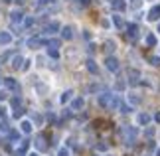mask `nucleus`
I'll return each mask as SVG.
<instances>
[{"label":"nucleus","mask_w":160,"mask_h":156,"mask_svg":"<svg viewBox=\"0 0 160 156\" xmlns=\"http://www.w3.org/2000/svg\"><path fill=\"white\" fill-rule=\"evenodd\" d=\"M127 36H128V38H137V36H138V28H137V24H128V26H127Z\"/></svg>","instance_id":"obj_12"},{"label":"nucleus","mask_w":160,"mask_h":156,"mask_svg":"<svg viewBox=\"0 0 160 156\" xmlns=\"http://www.w3.org/2000/svg\"><path fill=\"white\" fill-rule=\"evenodd\" d=\"M58 156H71V152H69V148H65V146H61L59 150H58Z\"/></svg>","instance_id":"obj_26"},{"label":"nucleus","mask_w":160,"mask_h":156,"mask_svg":"<svg viewBox=\"0 0 160 156\" xmlns=\"http://www.w3.org/2000/svg\"><path fill=\"white\" fill-rule=\"evenodd\" d=\"M2 2H4V4H10V2H12V0H2Z\"/></svg>","instance_id":"obj_41"},{"label":"nucleus","mask_w":160,"mask_h":156,"mask_svg":"<svg viewBox=\"0 0 160 156\" xmlns=\"http://www.w3.org/2000/svg\"><path fill=\"white\" fill-rule=\"evenodd\" d=\"M10 138L14 140V142H18V138H20V133H18V130H10Z\"/></svg>","instance_id":"obj_29"},{"label":"nucleus","mask_w":160,"mask_h":156,"mask_svg":"<svg viewBox=\"0 0 160 156\" xmlns=\"http://www.w3.org/2000/svg\"><path fill=\"white\" fill-rule=\"evenodd\" d=\"M121 133H122V138H125V144L132 146L134 140H137V136H138V128L137 127H125Z\"/></svg>","instance_id":"obj_1"},{"label":"nucleus","mask_w":160,"mask_h":156,"mask_svg":"<svg viewBox=\"0 0 160 156\" xmlns=\"http://www.w3.org/2000/svg\"><path fill=\"white\" fill-rule=\"evenodd\" d=\"M10 20H12V24H20V22H24V14L20 10H12L10 12Z\"/></svg>","instance_id":"obj_7"},{"label":"nucleus","mask_w":160,"mask_h":156,"mask_svg":"<svg viewBox=\"0 0 160 156\" xmlns=\"http://www.w3.org/2000/svg\"><path fill=\"white\" fill-rule=\"evenodd\" d=\"M113 8L115 10H125L127 8V2H125V0H113Z\"/></svg>","instance_id":"obj_21"},{"label":"nucleus","mask_w":160,"mask_h":156,"mask_svg":"<svg viewBox=\"0 0 160 156\" xmlns=\"http://www.w3.org/2000/svg\"><path fill=\"white\" fill-rule=\"evenodd\" d=\"M83 105H85V101H83L81 97L71 99V109H73V111H81V109H83Z\"/></svg>","instance_id":"obj_10"},{"label":"nucleus","mask_w":160,"mask_h":156,"mask_svg":"<svg viewBox=\"0 0 160 156\" xmlns=\"http://www.w3.org/2000/svg\"><path fill=\"white\" fill-rule=\"evenodd\" d=\"M156 30H158V34H160V22H158V26H156Z\"/></svg>","instance_id":"obj_42"},{"label":"nucleus","mask_w":160,"mask_h":156,"mask_svg":"<svg viewBox=\"0 0 160 156\" xmlns=\"http://www.w3.org/2000/svg\"><path fill=\"white\" fill-rule=\"evenodd\" d=\"M119 109H121V113H131V111H132V107H131V105H119Z\"/></svg>","instance_id":"obj_28"},{"label":"nucleus","mask_w":160,"mask_h":156,"mask_svg":"<svg viewBox=\"0 0 160 156\" xmlns=\"http://www.w3.org/2000/svg\"><path fill=\"white\" fill-rule=\"evenodd\" d=\"M28 148H30V142L28 140H20V146H18L14 152H16V156H24L28 152Z\"/></svg>","instance_id":"obj_6"},{"label":"nucleus","mask_w":160,"mask_h":156,"mask_svg":"<svg viewBox=\"0 0 160 156\" xmlns=\"http://www.w3.org/2000/svg\"><path fill=\"white\" fill-rule=\"evenodd\" d=\"M61 38H63V40H71L73 38V28L71 26H63V28H61Z\"/></svg>","instance_id":"obj_14"},{"label":"nucleus","mask_w":160,"mask_h":156,"mask_svg":"<svg viewBox=\"0 0 160 156\" xmlns=\"http://www.w3.org/2000/svg\"><path fill=\"white\" fill-rule=\"evenodd\" d=\"M101 89V85H97V83H93V85H89V93H97Z\"/></svg>","instance_id":"obj_30"},{"label":"nucleus","mask_w":160,"mask_h":156,"mask_svg":"<svg viewBox=\"0 0 160 156\" xmlns=\"http://www.w3.org/2000/svg\"><path fill=\"white\" fill-rule=\"evenodd\" d=\"M152 67H160V55H152V58L148 59Z\"/></svg>","instance_id":"obj_23"},{"label":"nucleus","mask_w":160,"mask_h":156,"mask_svg":"<svg viewBox=\"0 0 160 156\" xmlns=\"http://www.w3.org/2000/svg\"><path fill=\"white\" fill-rule=\"evenodd\" d=\"M32 130H34V124L30 123V121H20V133H24V134H32Z\"/></svg>","instance_id":"obj_4"},{"label":"nucleus","mask_w":160,"mask_h":156,"mask_svg":"<svg viewBox=\"0 0 160 156\" xmlns=\"http://www.w3.org/2000/svg\"><path fill=\"white\" fill-rule=\"evenodd\" d=\"M154 121H156V123H158V124H160V111H158V113H156V115H154Z\"/></svg>","instance_id":"obj_39"},{"label":"nucleus","mask_w":160,"mask_h":156,"mask_svg":"<svg viewBox=\"0 0 160 156\" xmlns=\"http://www.w3.org/2000/svg\"><path fill=\"white\" fill-rule=\"evenodd\" d=\"M111 20H113V24H115V26L119 28V30L125 28V20H122V18H121L119 14H113V16H111Z\"/></svg>","instance_id":"obj_16"},{"label":"nucleus","mask_w":160,"mask_h":156,"mask_svg":"<svg viewBox=\"0 0 160 156\" xmlns=\"http://www.w3.org/2000/svg\"><path fill=\"white\" fill-rule=\"evenodd\" d=\"M132 8H140V6H142V0H132Z\"/></svg>","instance_id":"obj_33"},{"label":"nucleus","mask_w":160,"mask_h":156,"mask_svg":"<svg viewBox=\"0 0 160 156\" xmlns=\"http://www.w3.org/2000/svg\"><path fill=\"white\" fill-rule=\"evenodd\" d=\"M144 42H146V46L154 48V46H156V36H154V34H146V38H144Z\"/></svg>","instance_id":"obj_20"},{"label":"nucleus","mask_w":160,"mask_h":156,"mask_svg":"<svg viewBox=\"0 0 160 156\" xmlns=\"http://www.w3.org/2000/svg\"><path fill=\"white\" fill-rule=\"evenodd\" d=\"M71 97H73V91H65L63 95H61L59 101H61V103H67V101H71Z\"/></svg>","instance_id":"obj_22"},{"label":"nucleus","mask_w":160,"mask_h":156,"mask_svg":"<svg viewBox=\"0 0 160 156\" xmlns=\"http://www.w3.org/2000/svg\"><path fill=\"white\" fill-rule=\"evenodd\" d=\"M58 30H59V24H58V22H50V24L44 28V34L52 36V34H58Z\"/></svg>","instance_id":"obj_8"},{"label":"nucleus","mask_w":160,"mask_h":156,"mask_svg":"<svg viewBox=\"0 0 160 156\" xmlns=\"http://www.w3.org/2000/svg\"><path fill=\"white\" fill-rule=\"evenodd\" d=\"M87 69L93 73V75H97V73H99V67H97V63L93 59H87Z\"/></svg>","instance_id":"obj_19"},{"label":"nucleus","mask_w":160,"mask_h":156,"mask_svg":"<svg viewBox=\"0 0 160 156\" xmlns=\"http://www.w3.org/2000/svg\"><path fill=\"white\" fill-rule=\"evenodd\" d=\"M10 42H12V34L10 32H0V43H2V46H8Z\"/></svg>","instance_id":"obj_17"},{"label":"nucleus","mask_w":160,"mask_h":156,"mask_svg":"<svg viewBox=\"0 0 160 156\" xmlns=\"http://www.w3.org/2000/svg\"><path fill=\"white\" fill-rule=\"evenodd\" d=\"M34 144H36V150L44 152L46 148H48V144H46V136H44V134H40L38 138H36V142H34Z\"/></svg>","instance_id":"obj_5"},{"label":"nucleus","mask_w":160,"mask_h":156,"mask_svg":"<svg viewBox=\"0 0 160 156\" xmlns=\"http://www.w3.org/2000/svg\"><path fill=\"white\" fill-rule=\"evenodd\" d=\"M144 134L148 136V138H150V136H154V128H152V127H148V128L144 130Z\"/></svg>","instance_id":"obj_32"},{"label":"nucleus","mask_w":160,"mask_h":156,"mask_svg":"<svg viewBox=\"0 0 160 156\" xmlns=\"http://www.w3.org/2000/svg\"><path fill=\"white\" fill-rule=\"evenodd\" d=\"M150 118H152V117H150L148 113H138V115H137V123L142 124V127H146V124L150 123Z\"/></svg>","instance_id":"obj_9"},{"label":"nucleus","mask_w":160,"mask_h":156,"mask_svg":"<svg viewBox=\"0 0 160 156\" xmlns=\"http://www.w3.org/2000/svg\"><path fill=\"white\" fill-rule=\"evenodd\" d=\"M22 24H24V28L34 26V18H30V16H28V18H24V22H22Z\"/></svg>","instance_id":"obj_27"},{"label":"nucleus","mask_w":160,"mask_h":156,"mask_svg":"<svg viewBox=\"0 0 160 156\" xmlns=\"http://www.w3.org/2000/svg\"><path fill=\"white\" fill-rule=\"evenodd\" d=\"M0 83H2V79H0Z\"/></svg>","instance_id":"obj_45"},{"label":"nucleus","mask_w":160,"mask_h":156,"mask_svg":"<svg viewBox=\"0 0 160 156\" xmlns=\"http://www.w3.org/2000/svg\"><path fill=\"white\" fill-rule=\"evenodd\" d=\"M127 101H128L131 107H137V105L140 103V97L137 95V93H128V95H127Z\"/></svg>","instance_id":"obj_13"},{"label":"nucleus","mask_w":160,"mask_h":156,"mask_svg":"<svg viewBox=\"0 0 160 156\" xmlns=\"http://www.w3.org/2000/svg\"><path fill=\"white\" fill-rule=\"evenodd\" d=\"M30 156H38V154H30Z\"/></svg>","instance_id":"obj_44"},{"label":"nucleus","mask_w":160,"mask_h":156,"mask_svg":"<svg viewBox=\"0 0 160 156\" xmlns=\"http://www.w3.org/2000/svg\"><path fill=\"white\" fill-rule=\"evenodd\" d=\"M30 63H32V61H30V59H24V65H22V71H28V69H30Z\"/></svg>","instance_id":"obj_31"},{"label":"nucleus","mask_w":160,"mask_h":156,"mask_svg":"<svg viewBox=\"0 0 160 156\" xmlns=\"http://www.w3.org/2000/svg\"><path fill=\"white\" fill-rule=\"evenodd\" d=\"M8 58H10V52H4V53H2V58H0V61L4 63V61H8Z\"/></svg>","instance_id":"obj_34"},{"label":"nucleus","mask_w":160,"mask_h":156,"mask_svg":"<svg viewBox=\"0 0 160 156\" xmlns=\"http://www.w3.org/2000/svg\"><path fill=\"white\" fill-rule=\"evenodd\" d=\"M12 105H14V107H18V105H20V97H12V101H10Z\"/></svg>","instance_id":"obj_35"},{"label":"nucleus","mask_w":160,"mask_h":156,"mask_svg":"<svg viewBox=\"0 0 160 156\" xmlns=\"http://www.w3.org/2000/svg\"><path fill=\"white\" fill-rule=\"evenodd\" d=\"M127 77H128V81H131V83H138L140 73H138L137 69H128V71H127Z\"/></svg>","instance_id":"obj_11"},{"label":"nucleus","mask_w":160,"mask_h":156,"mask_svg":"<svg viewBox=\"0 0 160 156\" xmlns=\"http://www.w3.org/2000/svg\"><path fill=\"white\" fill-rule=\"evenodd\" d=\"M6 115V107H0V117H4Z\"/></svg>","instance_id":"obj_40"},{"label":"nucleus","mask_w":160,"mask_h":156,"mask_svg":"<svg viewBox=\"0 0 160 156\" xmlns=\"http://www.w3.org/2000/svg\"><path fill=\"white\" fill-rule=\"evenodd\" d=\"M53 2H55V0H40L38 4H40V6H46V4H53Z\"/></svg>","instance_id":"obj_36"},{"label":"nucleus","mask_w":160,"mask_h":156,"mask_svg":"<svg viewBox=\"0 0 160 156\" xmlns=\"http://www.w3.org/2000/svg\"><path fill=\"white\" fill-rule=\"evenodd\" d=\"M22 65H24V58H22V55H14V59H12V67H14V69H22Z\"/></svg>","instance_id":"obj_18"},{"label":"nucleus","mask_w":160,"mask_h":156,"mask_svg":"<svg viewBox=\"0 0 160 156\" xmlns=\"http://www.w3.org/2000/svg\"><path fill=\"white\" fill-rule=\"evenodd\" d=\"M48 55H50V58H53V59H58L59 58V52L55 48H48Z\"/></svg>","instance_id":"obj_24"},{"label":"nucleus","mask_w":160,"mask_h":156,"mask_svg":"<svg viewBox=\"0 0 160 156\" xmlns=\"http://www.w3.org/2000/svg\"><path fill=\"white\" fill-rule=\"evenodd\" d=\"M4 87H6L8 91H18V89H20V85H18V81H16L14 77H6V79H4Z\"/></svg>","instance_id":"obj_3"},{"label":"nucleus","mask_w":160,"mask_h":156,"mask_svg":"<svg viewBox=\"0 0 160 156\" xmlns=\"http://www.w3.org/2000/svg\"><path fill=\"white\" fill-rule=\"evenodd\" d=\"M105 48H107V52L111 53V52H115V48H117V43L109 40V42H105Z\"/></svg>","instance_id":"obj_25"},{"label":"nucleus","mask_w":160,"mask_h":156,"mask_svg":"<svg viewBox=\"0 0 160 156\" xmlns=\"http://www.w3.org/2000/svg\"><path fill=\"white\" fill-rule=\"evenodd\" d=\"M101 24H103V28H111V22H109V20H105V18L101 20Z\"/></svg>","instance_id":"obj_37"},{"label":"nucleus","mask_w":160,"mask_h":156,"mask_svg":"<svg viewBox=\"0 0 160 156\" xmlns=\"http://www.w3.org/2000/svg\"><path fill=\"white\" fill-rule=\"evenodd\" d=\"M158 18H160V6H154V8L148 12V20L150 22H156Z\"/></svg>","instance_id":"obj_15"},{"label":"nucleus","mask_w":160,"mask_h":156,"mask_svg":"<svg viewBox=\"0 0 160 156\" xmlns=\"http://www.w3.org/2000/svg\"><path fill=\"white\" fill-rule=\"evenodd\" d=\"M6 95H8L6 91H0V101H4V99H6Z\"/></svg>","instance_id":"obj_38"},{"label":"nucleus","mask_w":160,"mask_h":156,"mask_svg":"<svg viewBox=\"0 0 160 156\" xmlns=\"http://www.w3.org/2000/svg\"><path fill=\"white\" fill-rule=\"evenodd\" d=\"M105 67H107L109 71H119V59H117V58H111V55H109V58L105 59Z\"/></svg>","instance_id":"obj_2"},{"label":"nucleus","mask_w":160,"mask_h":156,"mask_svg":"<svg viewBox=\"0 0 160 156\" xmlns=\"http://www.w3.org/2000/svg\"><path fill=\"white\" fill-rule=\"evenodd\" d=\"M156 156H160V148H158V150H156Z\"/></svg>","instance_id":"obj_43"}]
</instances>
